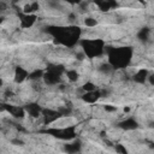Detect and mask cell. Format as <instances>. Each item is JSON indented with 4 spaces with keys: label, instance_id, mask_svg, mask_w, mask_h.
Masks as SVG:
<instances>
[{
    "label": "cell",
    "instance_id": "obj_4",
    "mask_svg": "<svg viewBox=\"0 0 154 154\" xmlns=\"http://www.w3.org/2000/svg\"><path fill=\"white\" fill-rule=\"evenodd\" d=\"M119 126L124 130H135L138 126V124L134 118H126L119 123Z\"/></svg>",
    "mask_w": 154,
    "mask_h": 154
},
{
    "label": "cell",
    "instance_id": "obj_13",
    "mask_svg": "<svg viewBox=\"0 0 154 154\" xmlns=\"http://www.w3.org/2000/svg\"><path fill=\"white\" fill-rule=\"evenodd\" d=\"M84 24L89 28H93V26H96L97 25V20L93 17H85L84 18Z\"/></svg>",
    "mask_w": 154,
    "mask_h": 154
},
{
    "label": "cell",
    "instance_id": "obj_6",
    "mask_svg": "<svg viewBox=\"0 0 154 154\" xmlns=\"http://www.w3.org/2000/svg\"><path fill=\"white\" fill-rule=\"evenodd\" d=\"M149 35H150V30L148 28H142L138 32H137V38L141 42H147L149 40Z\"/></svg>",
    "mask_w": 154,
    "mask_h": 154
},
{
    "label": "cell",
    "instance_id": "obj_1",
    "mask_svg": "<svg viewBox=\"0 0 154 154\" xmlns=\"http://www.w3.org/2000/svg\"><path fill=\"white\" fill-rule=\"evenodd\" d=\"M131 57V51L128 48L122 49H113V52L109 54V59L114 65H125Z\"/></svg>",
    "mask_w": 154,
    "mask_h": 154
},
{
    "label": "cell",
    "instance_id": "obj_17",
    "mask_svg": "<svg viewBox=\"0 0 154 154\" xmlns=\"http://www.w3.org/2000/svg\"><path fill=\"white\" fill-rule=\"evenodd\" d=\"M114 149H116V152L118 154H128V150H126V148L123 144H116L114 146Z\"/></svg>",
    "mask_w": 154,
    "mask_h": 154
},
{
    "label": "cell",
    "instance_id": "obj_15",
    "mask_svg": "<svg viewBox=\"0 0 154 154\" xmlns=\"http://www.w3.org/2000/svg\"><path fill=\"white\" fill-rule=\"evenodd\" d=\"M97 5H99L100 10H102V11H108V10H111V6L114 5V4H113V2H108V1H102V2H99Z\"/></svg>",
    "mask_w": 154,
    "mask_h": 154
},
{
    "label": "cell",
    "instance_id": "obj_16",
    "mask_svg": "<svg viewBox=\"0 0 154 154\" xmlns=\"http://www.w3.org/2000/svg\"><path fill=\"white\" fill-rule=\"evenodd\" d=\"M82 89L84 90V93H88V91H94V90L96 89V87H95L94 83H91V82H87V83L82 87Z\"/></svg>",
    "mask_w": 154,
    "mask_h": 154
},
{
    "label": "cell",
    "instance_id": "obj_20",
    "mask_svg": "<svg viewBox=\"0 0 154 154\" xmlns=\"http://www.w3.org/2000/svg\"><path fill=\"white\" fill-rule=\"evenodd\" d=\"M148 128L154 129V122H149V123H148Z\"/></svg>",
    "mask_w": 154,
    "mask_h": 154
},
{
    "label": "cell",
    "instance_id": "obj_18",
    "mask_svg": "<svg viewBox=\"0 0 154 154\" xmlns=\"http://www.w3.org/2000/svg\"><path fill=\"white\" fill-rule=\"evenodd\" d=\"M103 108H105L106 112H116L117 111V107L116 106H111V105H106Z\"/></svg>",
    "mask_w": 154,
    "mask_h": 154
},
{
    "label": "cell",
    "instance_id": "obj_14",
    "mask_svg": "<svg viewBox=\"0 0 154 154\" xmlns=\"http://www.w3.org/2000/svg\"><path fill=\"white\" fill-rule=\"evenodd\" d=\"M113 70V66L111 65V64H102V65H100V67H99V71L100 72H102V73H109L111 71Z\"/></svg>",
    "mask_w": 154,
    "mask_h": 154
},
{
    "label": "cell",
    "instance_id": "obj_12",
    "mask_svg": "<svg viewBox=\"0 0 154 154\" xmlns=\"http://www.w3.org/2000/svg\"><path fill=\"white\" fill-rule=\"evenodd\" d=\"M66 76H67V79L70 82H76L78 79V72L76 70H67Z\"/></svg>",
    "mask_w": 154,
    "mask_h": 154
},
{
    "label": "cell",
    "instance_id": "obj_19",
    "mask_svg": "<svg viewBox=\"0 0 154 154\" xmlns=\"http://www.w3.org/2000/svg\"><path fill=\"white\" fill-rule=\"evenodd\" d=\"M11 143L14 144V146H23V144H24L23 141L19 140V138H13V140H11Z\"/></svg>",
    "mask_w": 154,
    "mask_h": 154
},
{
    "label": "cell",
    "instance_id": "obj_10",
    "mask_svg": "<svg viewBox=\"0 0 154 154\" xmlns=\"http://www.w3.org/2000/svg\"><path fill=\"white\" fill-rule=\"evenodd\" d=\"M43 71L42 70H35V71H32V72H30L29 73V79H31V81H38L41 77H43Z\"/></svg>",
    "mask_w": 154,
    "mask_h": 154
},
{
    "label": "cell",
    "instance_id": "obj_7",
    "mask_svg": "<svg viewBox=\"0 0 154 154\" xmlns=\"http://www.w3.org/2000/svg\"><path fill=\"white\" fill-rule=\"evenodd\" d=\"M147 76H148L147 70H138V71L135 73L134 79H135V82H137V83H144V81L147 79Z\"/></svg>",
    "mask_w": 154,
    "mask_h": 154
},
{
    "label": "cell",
    "instance_id": "obj_11",
    "mask_svg": "<svg viewBox=\"0 0 154 154\" xmlns=\"http://www.w3.org/2000/svg\"><path fill=\"white\" fill-rule=\"evenodd\" d=\"M34 20H35V17H34V16H31V14H26V16L22 19V25H23L24 28H29V26L34 23Z\"/></svg>",
    "mask_w": 154,
    "mask_h": 154
},
{
    "label": "cell",
    "instance_id": "obj_9",
    "mask_svg": "<svg viewBox=\"0 0 154 154\" xmlns=\"http://www.w3.org/2000/svg\"><path fill=\"white\" fill-rule=\"evenodd\" d=\"M8 112H10L13 117H17V118H22V117H24V114H25V112H24L23 108H19V107H12V106L8 108Z\"/></svg>",
    "mask_w": 154,
    "mask_h": 154
},
{
    "label": "cell",
    "instance_id": "obj_3",
    "mask_svg": "<svg viewBox=\"0 0 154 154\" xmlns=\"http://www.w3.org/2000/svg\"><path fill=\"white\" fill-rule=\"evenodd\" d=\"M81 147H82L81 141H79V140H76V141L72 142V143H67V144H65L64 150H65L67 154H77V153L81 150Z\"/></svg>",
    "mask_w": 154,
    "mask_h": 154
},
{
    "label": "cell",
    "instance_id": "obj_5",
    "mask_svg": "<svg viewBox=\"0 0 154 154\" xmlns=\"http://www.w3.org/2000/svg\"><path fill=\"white\" fill-rule=\"evenodd\" d=\"M26 77H29V72L25 69H23V67H17L16 69V71H14V81L17 83L23 82Z\"/></svg>",
    "mask_w": 154,
    "mask_h": 154
},
{
    "label": "cell",
    "instance_id": "obj_2",
    "mask_svg": "<svg viewBox=\"0 0 154 154\" xmlns=\"http://www.w3.org/2000/svg\"><path fill=\"white\" fill-rule=\"evenodd\" d=\"M101 97V94H100V91H88V93H84L83 95H82V100L84 101V102H88V103H94V102H96Z\"/></svg>",
    "mask_w": 154,
    "mask_h": 154
},
{
    "label": "cell",
    "instance_id": "obj_8",
    "mask_svg": "<svg viewBox=\"0 0 154 154\" xmlns=\"http://www.w3.org/2000/svg\"><path fill=\"white\" fill-rule=\"evenodd\" d=\"M26 111H28L29 114L32 116V117H38L40 113H41V108H40L37 105H28V106H26Z\"/></svg>",
    "mask_w": 154,
    "mask_h": 154
}]
</instances>
